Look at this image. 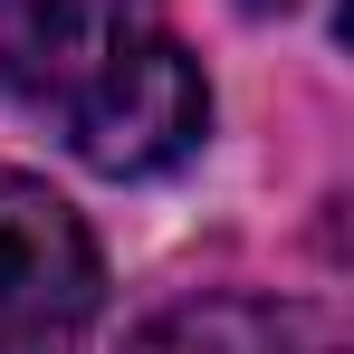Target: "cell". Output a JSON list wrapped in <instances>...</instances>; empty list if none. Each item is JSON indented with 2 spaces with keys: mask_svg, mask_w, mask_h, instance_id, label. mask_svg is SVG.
I'll return each instance as SVG.
<instances>
[{
  "mask_svg": "<svg viewBox=\"0 0 354 354\" xmlns=\"http://www.w3.org/2000/svg\"><path fill=\"white\" fill-rule=\"evenodd\" d=\"M0 86L86 173H163L201 144L211 86L163 0H0Z\"/></svg>",
  "mask_w": 354,
  "mask_h": 354,
  "instance_id": "1",
  "label": "cell"
},
{
  "mask_svg": "<svg viewBox=\"0 0 354 354\" xmlns=\"http://www.w3.org/2000/svg\"><path fill=\"white\" fill-rule=\"evenodd\" d=\"M106 259L77 201L39 173H0V354H86Z\"/></svg>",
  "mask_w": 354,
  "mask_h": 354,
  "instance_id": "2",
  "label": "cell"
},
{
  "mask_svg": "<svg viewBox=\"0 0 354 354\" xmlns=\"http://www.w3.org/2000/svg\"><path fill=\"white\" fill-rule=\"evenodd\" d=\"M124 354H306V326L268 297H182Z\"/></svg>",
  "mask_w": 354,
  "mask_h": 354,
  "instance_id": "3",
  "label": "cell"
}]
</instances>
